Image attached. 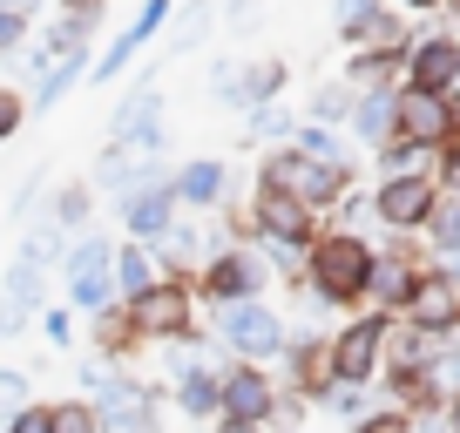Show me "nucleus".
<instances>
[{
  "mask_svg": "<svg viewBox=\"0 0 460 433\" xmlns=\"http://www.w3.org/2000/svg\"><path fill=\"white\" fill-rule=\"evenodd\" d=\"M366 278H373V244L359 231H318L305 244V285L325 305H359Z\"/></svg>",
  "mask_w": 460,
  "mask_h": 433,
  "instance_id": "1",
  "label": "nucleus"
},
{
  "mask_svg": "<svg viewBox=\"0 0 460 433\" xmlns=\"http://www.w3.org/2000/svg\"><path fill=\"white\" fill-rule=\"evenodd\" d=\"M258 183L264 190H285V197H298L305 210H332V203L345 197V183H352V163H318V156H298L291 143H278L271 156L258 163Z\"/></svg>",
  "mask_w": 460,
  "mask_h": 433,
  "instance_id": "2",
  "label": "nucleus"
},
{
  "mask_svg": "<svg viewBox=\"0 0 460 433\" xmlns=\"http://www.w3.org/2000/svg\"><path fill=\"white\" fill-rule=\"evenodd\" d=\"M61 291H68V312L75 318H95L102 305L115 298V237H102L95 224H88L82 237H68V251H61Z\"/></svg>",
  "mask_w": 460,
  "mask_h": 433,
  "instance_id": "3",
  "label": "nucleus"
},
{
  "mask_svg": "<svg viewBox=\"0 0 460 433\" xmlns=\"http://www.w3.org/2000/svg\"><path fill=\"white\" fill-rule=\"evenodd\" d=\"M217 346H224L237 366H264V359H278V346H285V318H278L264 298L217 305Z\"/></svg>",
  "mask_w": 460,
  "mask_h": 433,
  "instance_id": "4",
  "label": "nucleus"
},
{
  "mask_svg": "<svg viewBox=\"0 0 460 433\" xmlns=\"http://www.w3.org/2000/svg\"><path fill=\"white\" fill-rule=\"evenodd\" d=\"M129 318L143 346H176V339H197V285H176V278H156L143 298H129Z\"/></svg>",
  "mask_w": 460,
  "mask_h": 433,
  "instance_id": "5",
  "label": "nucleus"
},
{
  "mask_svg": "<svg viewBox=\"0 0 460 433\" xmlns=\"http://www.w3.org/2000/svg\"><path fill=\"white\" fill-rule=\"evenodd\" d=\"M271 285V264L258 258V244H224L203 258L197 271V298L203 305H237V298H264Z\"/></svg>",
  "mask_w": 460,
  "mask_h": 433,
  "instance_id": "6",
  "label": "nucleus"
},
{
  "mask_svg": "<svg viewBox=\"0 0 460 433\" xmlns=\"http://www.w3.org/2000/svg\"><path fill=\"white\" fill-rule=\"evenodd\" d=\"M88 406H95L102 433H163V406H170V400H163L156 379H129V373H115Z\"/></svg>",
  "mask_w": 460,
  "mask_h": 433,
  "instance_id": "7",
  "label": "nucleus"
},
{
  "mask_svg": "<svg viewBox=\"0 0 460 433\" xmlns=\"http://www.w3.org/2000/svg\"><path fill=\"white\" fill-rule=\"evenodd\" d=\"M109 149H143V156H163V88L143 75V88L115 102L109 116Z\"/></svg>",
  "mask_w": 460,
  "mask_h": 433,
  "instance_id": "8",
  "label": "nucleus"
},
{
  "mask_svg": "<svg viewBox=\"0 0 460 433\" xmlns=\"http://www.w3.org/2000/svg\"><path fill=\"white\" fill-rule=\"evenodd\" d=\"M251 244H291V251H305L318 237V216L305 210L298 197H285V190H251Z\"/></svg>",
  "mask_w": 460,
  "mask_h": 433,
  "instance_id": "9",
  "label": "nucleus"
},
{
  "mask_svg": "<svg viewBox=\"0 0 460 433\" xmlns=\"http://www.w3.org/2000/svg\"><path fill=\"white\" fill-rule=\"evenodd\" d=\"M379 352H386V312L359 318V325H345V332L325 346L332 386H366V379H373V366H379Z\"/></svg>",
  "mask_w": 460,
  "mask_h": 433,
  "instance_id": "10",
  "label": "nucleus"
},
{
  "mask_svg": "<svg viewBox=\"0 0 460 433\" xmlns=\"http://www.w3.org/2000/svg\"><path fill=\"white\" fill-rule=\"evenodd\" d=\"M217 379H224V413L217 420H244V427H271L278 420V379L264 373V366H237L230 359Z\"/></svg>",
  "mask_w": 460,
  "mask_h": 433,
  "instance_id": "11",
  "label": "nucleus"
},
{
  "mask_svg": "<svg viewBox=\"0 0 460 433\" xmlns=\"http://www.w3.org/2000/svg\"><path fill=\"white\" fill-rule=\"evenodd\" d=\"M433 203H440V190H433V176H386V183L373 190V216L386 224V231H427Z\"/></svg>",
  "mask_w": 460,
  "mask_h": 433,
  "instance_id": "12",
  "label": "nucleus"
},
{
  "mask_svg": "<svg viewBox=\"0 0 460 433\" xmlns=\"http://www.w3.org/2000/svg\"><path fill=\"white\" fill-rule=\"evenodd\" d=\"M406 88H420V95H454L460 88V41L454 34H427V41H413L406 48Z\"/></svg>",
  "mask_w": 460,
  "mask_h": 433,
  "instance_id": "13",
  "label": "nucleus"
},
{
  "mask_svg": "<svg viewBox=\"0 0 460 433\" xmlns=\"http://www.w3.org/2000/svg\"><path fill=\"white\" fill-rule=\"evenodd\" d=\"M447 129H454V109H447L440 95H420V88H400V95H393V136H400V143L440 149Z\"/></svg>",
  "mask_w": 460,
  "mask_h": 433,
  "instance_id": "14",
  "label": "nucleus"
},
{
  "mask_svg": "<svg viewBox=\"0 0 460 433\" xmlns=\"http://www.w3.org/2000/svg\"><path fill=\"white\" fill-rule=\"evenodd\" d=\"M170 197L176 210H217V203L230 197V163L224 156H190L170 170Z\"/></svg>",
  "mask_w": 460,
  "mask_h": 433,
  "instance_id": "15",
  "label": "nucleus"
},
{
  "mask_svg": "<svg viewBox=\"0 0 460 433\" xmlns=\"http://www.w3.org/2000/svg\"><path fill=\"white\" fill-rule=\"evenodd\" d=\"M163 400H170L183 420H217V413H224V379H217L203 359H183V366H170Z\"/></svg>",
  "mask_w": 460,
  "mask_h": 433,
  "instance_id": "16",
  "label": "nucleus"
},
{
  "mask_svg": "<svg viewBox=\"0 0 460 433\" xmlns=\"http://www.w3.org/2000/svg\"><path fill=\"white\" fill-rule=\"evenodd\" d=\"M149 258H156L163 278H176V285H197V271H203V258H210V244H203V231L190 224V216H176L170 231L149 244Z\"/></svg>",
  "mask_w": 460,
  "mask_h": 433,
  "instance_id": "17",
  "label": "nucleus"
},
{
  "mask_svg": "<svg viewBox=\"0 0 460 433\" xmlns=\"http://www.w3.org/2000/svg\"><path fill=\"white\" fill-rule=\"evenodd\" d=\"M102 21H109V0H82V7H61V21L34 28V41H41L48 61H55V55H75V48H95Z\"/></svg>",
  "mask_w": 460,
  "mask_h": 433,
  "instance_id": "18",
  "label": "nucleus"
},
{
  "mask_svg": "<svg viewBox=\"0 0 460 433\" xmlns=\"http://www.w3.org/2000/svg\"><path fill=\"white\" fill-rule=\"evenodd\" d=\"M88 346H95V359H109V366H129L136 352H143V332H136V318H129L122 298H109L95 318H88Z\"/></svg>",
  "mask_w": 460,
  "mask_h": 433,
  "instance_id": "19",
  "label": "nucleus"
},
{
  "mask_svg": "<svg viewBox=\"0 0 460 433\" xmlns=\"http://www.w3.org/2000/svg\"><path fill=\"white\" fill-rule=\"evenodd\" d=\"M115 210H122V231H129L136 244H156V237L170 231L176 216H183V210H176V197H170V183H156V190H129V197L115 203Z\"/></svg>",
  "mask_w": 460,
  "mask_h": 433,
  "instance_id": "20",
  "label": "nucleus"
},
{
  "mask_svg": "<svg viewBox=\"0 0 460 433\" xmlns=\"http://www.w3.org/2000/svg\"><path fill=\"white\" fill-rule=\"evenodd\" d=\"M400 312H406V325H413V332H440V325H454L460 298H454V285H447L440 271H427V278H413V298H406Z\"/></svg>",
  "mask_w": 460,
  "mask_h": 433,
  "instance_id": "21",
  "label": "nucleus"
},
{
  "mask_svg": "<svg viewBox=\"0 0 460 433\" xmlns=\"http://www.w3.org/2000/svg\"><path fill=\"white\" fill-rule=\"evenodd\" d=\"M285 95V61L258 55V61H237V109H264V102Z\"/></svg>",
  "mask_w": 460,
  "mask_h": 433,
  "instance_id": "22",
  "label": "nucleus"
},
{
  "mask_svg": "<svg viewBox=\"0 0 460 433\" xmlns=\"http://www.w3.org/2000/svg\"><path fill=\"white\" fill-rule=\"evenodd\" d=\"M88 55H95V48H75V55H55V68H48L41 82H34V95H28V116H48V109H55V102L68 95L75 82H82V75H88Z\"/></svg>",
  "mask_w": 460,
  "mask_h": 433,
  "instance_id": "23",
  "label": "nucleus"
},
{
  "mask_svg": "<svg viewBox=\"0 0 460 433\" xmlns=\"http://www.w3.org/2000/svg\"><path fill=\"white\" fill-rule=\"evenodd\" d=\"M156 258H149V244H136V237H122V244H115V298L129 305V298H143L149 285H156Z\"/></svg>",
  "mask_w": 460,
  "mask_h": 433,
  "instance_id": "24",
  "label": "nucleus"
},
{
  "mask_svg": "<svg viewBox=\"0 0 460 433\" xmlns=\"http://www.w3.org/2000/svg\"><path fill=\"white\" fill-rule=\"evenodd\" d=\"M48 224H55L61 237H82L88 224H95V190H88V176H82V183H61V190H55V203H48Z\"/></svg>",
  "mask_w": 460,
  "mask_h": 433,
  "instance_id": "25",
  "label": "nucleus"
},
{
  "mask_svg": "<svg viewBox=\"0 0 460 433\" xmlns=\"http://www.w3.org/2000/svg\"><path fill=\"white\" fill-rule=\"evenodd\" d=\"M413 264L406 258H373V278H366V298L373 305H386V312H400L406 298H413Z\"/></svg>",
  "mask_w": 460,
  "mask_h": 433,
  "instance_id": "26",
  "label": "nucleus"
},
{
  "mask_svg": "<svg viewBox=\"0 0 460 433\" xmlns=\"http://www.w3.org/2000/svg\"><path fill=\"white\" fill-rule=\"evenodd\" d=\"M352 129H359V143H393V88H359V102H352Z\"/></svg>",
  "mask_w": 460,
  "mask_h": 433,
  "instance_id": "27",
  "label": "nucleus"
},
{
  "mask_svg": "<svg viewBox=\"0 0 460 433\" xmlns=\"http://www.w3.org/2000/svg\"><path fill=\"white\" fill-rule=\"evenodd\" d=\"M143 28H136V21H129V28H122V34H115V41L109 48H102V55L95 61H88V82H95V88H109V82H122V68H129V61L136 55H143Z\"/></svg>",
  "mask_w": 460,
  "mask_h": 433,
  "instance_id": "28",
  "label": "nucleus"
},
{
  "mask_svg": "<svg viewBox=\"0 0 460 433\" xmlns=\"http://www.w3.org/2000/svg\"><path fill=\"white\" fill-rule=\"evenodd\" d=\"M0 298L7 305H21V312H41L48 305V271H34V264H7V278H0Z\"/></svg>",
  "mask_w": 460,
  "mask_h": 433,
  "instance_id": "29",
  "label": "nucleus"
},
{
  "mask_svg": "<svg viewBox=\"0 0 460 433\" xmlns=\"http://www.w3.org/2000/svg\"><path fill=\"white\" fill-rule=\"evenodd\" d=\"M61 251H68V237H61L55 224L41 216V224H34V231L21 237V251H14V258H21V264H34V271H48V264H61Z\"/></svg>",
  "mask_w": 460,
  "mask_h": 433,
  "instance_id": "30",
  "label": "nucleus"
},
{
  "mask_svg": "<svg viewBox=\"0 0 460 433\" xmlns=\"http://www.w3.org/2000/svg\"><path fill=\"white\" fill-rule=\"evenodd\" d=\"M352 102H359V88L325 82V88L312 95V122H318V129H339V122H352Z\"/></svg>",
  "mask_w": 460,
  "mask_h": 433,
  "instance_id": "31",
  "label": "nucleus"
},
{
  "mask_svg": "<svg viewBox=\"0 0 460 433\" xmlns=\"http://www.w3.org/2000/svg\"><path fill=\"white\" fill-rule=\"evenodd\" d=\"M427 237H433V251H440V258H454V264H460V203H433Z\"/></svg>",
  "mask_w": 460,
  "mask_h": 433,
  "instance_id": "32",
  "label": "nucleus"
},
{
  "mask_svg": "<svg viewBox=\"0 0 460 433\" xmlns=\"http://www.w3.org/2000/svg\"><path fill=\"white\" fill-rule=\"evenodd\" d=\"M48 413H55V433H102V420H95V406L75 393V400H48Z\"/></svg>",
  "mask_w": 460,
  "mask_h": 433,
  "instance_id": "33",
  "label": "nucleus"
},
{
  "mask_svg": "<svg viewBox=\"0 0 460 433\" xmlns=\"http://www.w3.org/2000/svg\"><path fill=\"white\" fill-rule=\"evenodd\" d=\"M291 129H298V122H291V109H278V102L251 109V136H258V143H291Z\"/></svg>",
  "mask_w": 460,
  "mask_h": 433,
  "instance_id": "34",
  "label": "nucleus"
},
{
  "mask_svg": "<svg viewBox=\"0 0 460 433\" xmlns=\"http://www.w3.org/2000/svg\"><path fill=\"white\" fill-rule=\"evenodd\" d=\"M34 325H41L48 346H61V352L75 346V312H68V305H41V312H34Z\"/></svg>",
  "mask_w": 460,
  "mask_h": 433,
  "instance_id": "35",
  "label": "nucleus"
},
{
  "mask_svg": "<svg viewBox=\"0 0 460 433\" xmlns=\"http://www.w3.org/2000/svg\"><path fill=\"white\" fill-rule=\"evenodd\" d=\"M21 129H28V95L14 82H0V143H14Z\"/></svg>",
  "mask_w": 460,
  "mask_h": 433,
  "instance_id": "36",
  "label": "nucleus"
},
{
  "mask_svg": "<svg viewBox=\"0 0 460 433\" xmlns=\"http://www.w3.org/2000/svg\"><path fill=\"white\" fill-rule=\"evenodd\" d=\"M0 433H55V413H48V400H28L21 413L0 420Z\"/></svg>",
  "mask_w": 460,
  "mask_h": 433,
  "instance_id": "37",
  "label": "nucleus"
},
{
  "mask_svg": "<svg viewBox=\"0 0 460 433\" xmlns=\"http://www.w3.org/2000/svg\"><path fill=\"white\" fill-rule=\"evenodd\" d=\"M28 400H34L28 373H21V366H0V420H7V413H21Z\"/></svg>",
  "mask_w": 460,
  "mask_h": 433,
  "instance_id": "38",
  "label": "nucleus"
},
{
  "mask_svg": "<svg viewBox=\"0 0 460 433\" xmlns=\"http://www.w3.org/2000/svg\"><path fill=\"white\" fill-rule=\"evenodd\" d=\"M28 41H34V21H21V14H0V61H7V55H21Z\"/></svg>",
  "mask_w": 460,
  "mask_h": 433,
  "instance_id": "39",
  "label": "nucleus"
},
{
  "mask_svg": "<svg viewBox=\"0 0 460 433\" xmlns=\"http://www.w3.org/2000/svg\"><path fill=\"white\" fill-rule=\"evenodd\" d=\"M170 14H176V0H143V14H136V28H143V41H156V34L170 28Z\"/></svg>",
  "mask_w": 460,
  "mask_h": 433,
  "instance_id": "40",
  "label": "nucleus"
},
{
  "mask_svg": "<svg viewBox=\"0 0 460 433\" xmlns=\"http://www.w3.org/2000/svg\"><path fill=\"white\" fill-rule=\"evenodd\" d=\"M210 95L224 102V109H237V61H217L210 68Z\"/></svg>",
  "mask_w": 460,
  "mask_h": 433,
  "instance_id": "41",
  "label": "nucleus"
},
{
  "mask_svg": "<svg viewBox=\"0 0 460 433\" xmlns=\"http://www.w3.org/2000/svg\"><path fill=\"white\" fill-rule=\"evenodd\" d=\"M359 433H413L406 413H359Z\"/></svg>",
  "mask_w": 460,
  "mask_h": 433,
  "instance_id": "42",
  "label": "nucleus"
},
{
  "mask_svg": "<svg viewBox=\"0 0 460 433\" xmlns=\"http://www.w3.org/2000/svg\"><path fill=\"white\" fill-rule=\"evenodd\" d=\"M0 14H21V21H34V28H41V0H0Z\"/></svg>",
  "mask_w": 460,
  "mask_h": 433,
  "instance_id": "43",
  "label": "nucleus"
},
{
  "mask_svg": "<svg viewBox=\"0 0 460 433\" xmlns=\"http://www.w3.org/2000/svg\"><path fill=\"white\" fill-rule=\"evenodd\" d=\"M34 190H41V176H21V183H14V216L34 203Z\"/></svg>",
  "mask_w": 460,
  "mask_h": 433,
  "instance_id": "44",
  "label": "nucleus"
},
{
  "mask_svg": "<svg viewBox=\"0 0 460 433\" xmlns=\"http://www.w3.org/2000/svg\"><path fill=\"white\" fill-rule=\"evenodd\" d=\"M447 109H454V129H460V88H454V95H447Z\"/></svg>",
  "mask_w": 460,
  "mask_h": 433,
  "instance_id": "45",
  "label": "nucleus"
},
{
  "mask_svg": "<svg viewBox=\"0 0 460 433\" xmlns=\"http://www.w3.org/2000/svg\"><path fill=\"white\" fill-rule=\"evenodd\" d=\"M406 7H440V0H406Z\"/></svg>",
  "mask_w": 460,
  "mask_h": 433,
  "instance_id": "46",
  "label": "nucleus"
},
{
  "mask_svg": "<svg viewBox=\"0 0 460 433\" xmlns=\"http://www.w3.org/2000/svg\"><path fill=\"white\" fill-rule=\"evenodd\" d=\"M55 7H82V0H55Z\"/></svg>",
  "mask_w": 460,
  "mask_h": 433,
  "instance_id": "47",
  "label": "nucleus"
},
{
  "mask_svg": "<svg viewBox=\"0 0 460 433\" xmlns=\"http://www.w3.org/2000/svg\"><path fill=\"white\" fill-rule=\"evenodd\" d=\"M454 433H460V406H454Z\"/></svg>",
  "mask_w": 460,
  "mask_h": 433,
  "instance_id": "48",
  "label": "nucleus"
}]
</instances>
